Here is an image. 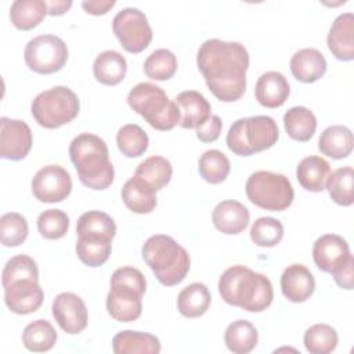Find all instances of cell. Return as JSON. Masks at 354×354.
<instances>
[{
  "label": "cell",
  "mask_w": 354,
  "mask_h": 354,
  "mask_svg": "<svg viewBox=\"0 0 354 354\" xmlns=\"http://www.w3.org/2000/svg\"><path fill=\"white\" fill-rule=\"evenodd\" d=\"M304 347L311 354H329L339 342L335 328L326 324H315L304 332Z\"/></svg>",
  "instance_id": "cell-38"
},
{
  "label": "cell",
  "mask_w": 354,
  "mask_h": 354,
  "mask_svg": "<svg viewBox=\"0 0 354 354\" xmlns=\"http://www.w3.org/2000/svg\"><path fill=\"white\" fill-rule=\"evenodd\" d=\"M353 266H354V259L351 257L346 264H343L340 268H337L332 277L337 286L342 289L351 290L354 288V277H353Z\"/></svg>",
  "instance_id": "cell-46"
},
{
  "label": "cell",
  "mask_w": 354,
  "mask_h": 354,
  "mask_svg": "<svg viewBox=\"0 0 354 354\" xmlns=\"http://www.w3.org/2000/svg\"><path fill=\"white\" fill-rule=\"evenodd\" d=\"M353 185H354V170L351 166L339 167L335 171L329 173L325 187L337 205L350 206L354 202L353 196Z\"/></svg>",
  "instance_id": "cell-35"
},
{
  "label": "cell",
  "mask_w": 354,
  "mask_h": 354,
  "mask_svg": "<svg viewBox=\"0 0 354 354\" xmlns=\"http://www.w3.org/2000/svg\"><path fill=\"white\" fill-rule=\"evenodd\" d=\"M283 225L274 217H259L250 228V239L261 248H272L281 242Z\"/></svg>",
  "instance_id": "cell-41"
},
{
  "label": "cell",
  "mask_w": 354,
  "mask_h": 354,
  "mask_svg": "<svg viewBox=\"0 0 354 354\" xmlns=\"http://www.w3.org/2000/svg\"><path fill=\"white\" fill-rule=\"evenodd\" d=\"M212 303V296L205 283L192 282L185 286L177 297L178 311L187 318H198L203 315Z\"/></svg>",
  "instance_id": "cell-29"
},
{
  "label": "cell",
  "mask_w": 354,
  "mask_h": 354,
  "mask_svg": "<svg viewBox=\"0 0 354 354\" xmlns=\"http://www.w3.org/2000/svg\"><path fill=\"white\" fill-rule=\"evenodd\" d=\"M279 137L277 122L266 115L241 118L227 133V147L239 156H250L271 148Z\"/></svg>",
  "instance_id": "cell-7"
},
{
  "label": "cell",
  "mask_w": 354,
  "mask_h": 354,
  "mask_svg": "<svg viewBox=\"0 0 354 354\" xmlns=\"http://www.w3.org/2000/svg\"><path fill=\"white\" fill-rule=\"evenodd\" d=\"M112 243L105 241H90L77 238L76 254L88 267L102 266L111 256Z\"/></svg>",
  "instance_id": "cell-43"
},
{
  "label": "cell",
  "mask_w": 354,
  "mask_h": 354,
  "mask_svg": "<svg viewBox=\"0 0 354 354\" xmlns=\"http://www.w3.org/2000/svg\"><path fill=\"white\" fill-rule=\"evenodd\" d=\"M330 173V165L321 156L310 155L301 159L296 169L299 184L311 192H321L325 189L326 178Z\"/></svg>",
  "instance_id": "cell-26"
},
{
  "label": "cell",
  "mask_w": 354,
  "mask_h": 354,
  "mask_svg": "<svg viewBox=\"0 0 354 354\" xmlns=\"http://www.w3.org/2000/svg\"><path fill=\"white\" fill-rule=\"evenodd\" d=\"M112 29L122 47L133 54L144 51L152 40L151 25L142 11L127 7L112 19Z\"/></svg>",
  "instance_id": "cell-11"
},
{
  "label": "cell",
  "mask_w": 354,
  "mask_h": 354,
  "mask_svg": "<svg viewBox=\"0 0 354 354\" xmlns=\"http://www.w3.org/2000/svg\"><path fill=\"white\" fill-rule=\"evenodd\" d=\"M196 64L209 90L220 101L232 102L245 94L249 53L243 44L209 39L199 47Z\"/></svg>",
  "instance_id": "cell-1"
},
{
  "label": "cell",
  "mask_w": 354,
  "mask_h": 354,
  "mask_svg": "<svg viewBox=\"0 0 354 354\" xmlns=\"http://www.w3.org/2000/svg\"><path fill=\"white\" fill-rule=\"evenodd\" d=\"M318 149L332 158H347L353 151V133L348 127L342 124H333L326 127L318 140Z\"/></svg>",
  "instance_id": "cell-28"
},
{
  "label": "cell",
  "mask_w": 354,
  "mask_h": 354,
  "mask_svg": "<svg viewBox=\"0 0 354 354\" xmlns=\"http://www.w3.org/2000/svg\"><path fill=\"white\" fill-rule=\"evenodd\" d=\"M174 102L180 109L178 124L184 129H198L212 116V106L199 91H181Z\"/></svg>",
  "instance_id": "cell-19"
},
{
  "label": "cell",
  "mask_w": 354,
  "mask_h": 354,
  "mask_svg": "<svg viewBox=\"0 0 354 354\" xmlns=\"http://www.w3.org/2000/svg\"><path fill=\"white\" fill-rule=\"evenodd\" d=\"M173 167L171 163L163 156H149L144 159L136 169L134 176L142 178L148 183L155 191L166 187L171 178Z\"/></svg>",
  "instance_id": "cell-33"
},
{
  "label": "cell",
  "mask_w": 354,
  "mask_h": 354,
  "mask_svg": "<svg viewBox=\"0 0 354 354\" xmlns=\"http://www.w3.org/2000/svg\"><path fill=\"white\" fill-rule=\"evenodd\" d=\"M354 15L343 12L335 18L329 33L328 47L330 53L340 61L354 59Z\"/></svg>",
  "instance_id": "cell-18"
},
{
  "label": "cell",
  "mask_w": 354,
  "mask_h": 354,
  "mask_svg": "<svg viewBox=\"0 0 354 354\" xmlns=\"http://www.w3.org/2000/svg\"><path fill=\"white\" fill-rule=\"evenodd\" d=\"M290 93L286 77L277 71L263 73L254 86V97L266 108H279L285 104Z\"/></svg>",
  "instance_id": "cell-21"
},
{
  "label": "cell",
  "mask_w": 354,
  "mask_h": 354,
  "mask_svg": "<svg viewBox=\"0 0 354 354\" xmlns=\"http://www.w3.org/2000/svg\"><path fill=\"white\" fill-rule=\"evenodd\" d=\"M177 71V58L167 48L152 51L144 61V72L152 80H169Z\"/></svg>",
  "instance_id": "cell-39"
},
{
  "label": "cell",
  "mask_w": 354,
  "mask_h": 354,
  "mask_svg": "<svg viewBox=\"0 0 354 354\" xmlns=\"http://www.w3.org/2000/svg\"><path fill=\"white\" fill-rule=\"evenodd\" d=\"M221 299L249 313H260L270 307L274 290L270 279L245 266L227 268L218 279Z\"/></svg>",
  "instance_id": "cell-2"
},
{
  "label": "cell",
  "mask_w": 354,
  "mask_h": 354,
  "mask_svg": "<svg viewBox=\"0 0 354 354\" xmlns=\"http://www.w3.org/2000/svg\"><path fill=\"white\" fill-rule=\"evenodd\" d=\"M19 278H33L39 279V270L36 261L28 254H17L11 257L1 272L3 285L19 279Z\"/></svg>",
  "instance_id": "cell-44"
},
{
  "label": "cell",
  "mask_w": 354,
  "mask_h": 354,
  "mask_svg": "<svg viewBox=\"0 0 354 354\" xmlns=\"http://www.w3.org/2000/svg\"><path fill=\"white\" fill-rule=\"evenodd\" d=\"M142 259L165 286L180 283L188 274L191 260L188 252L171 236L158 234L142 245Z\"/></svg>",
  "instance_id": "cell-4"
},
{
  "label": "cell",
  "mask_w": 354,
  "mask_h": 354,
  "mask_svg": "<svg viewBox=\"0 0 354 354\" xmlns=\"http://www.w3.org/2000/svg\"><path fill=\"white\" fill-rule=\"evenodd\" d=\"M76 234L80 239L112 242L116 234V224L109 214L100 210H90L79 217Z\"/></svg>",
  "instance_id": "cell-23"
},
{
  "label": "cell",
  "mask_w": 354,
  "mask_h": 354,
  "mask_svg": "<svg viewBox=\"0 0 354 354\" xmlns=\"http://www.w3.org/2000/svg\"><path fill=\"white\" fill-rule=\"evenodd\" d=\"M245 191L253 205L271 212L285 210L295 198V191L288 177L268 170L252 173L246 181Z\"/></svg>",
  "instance_id": "cell-8"
},
{
  "label": "cell",
  "mask_w": 354,
  "mask_h": 354,
  "mask_svg": "<svg viewBox=\"0 0 354 354\" xmlns=\"http://www.w3.org/2000/svg\"><path fill=\"white\" fill-rule=\"evenodd\" d=\"M122 199L131 212L151 213L156 206V191L140 177L129 178L122 188Z\"/></svg>",
  "instance_id": "cell-24"
},
{
  "label": "cell",
  "mask_w": 354,
  "mask_h": 354,
  "mask_svg": "<svg viewBox=\"0 0 354 354\" xmlns=\"http://www.w3.org/2000/svg\"><path fill=\"white\" fill-rule=\"evenodd\" d=\"M230 160L218 149H209L203 152L198 162V170L201 177L210 184L223 183L230 174Z\"/></svg>",
  "instance_id": "cell-36"
},
{
  "label": "cell",
  "mask_w": 354,
  "mask_h": 354,
  "mask_svg": "<svg viewBox=\"0 0 354 354\" xmlns=\"http://www.w3.org/2000/svg\"><path fill=\"white\" fill-rule=\"evenodd\" d=\"M72 191L71 174L59 165H47L41 167L32 180V192L35 198L44 203L62 202Z\"/></svg>",
  "instance_id": "cell-12"
},
{
  "label": "cell",
  "mask_w": 354,
  "mask_h": 354,
  "mask_svg": "<svg viewBox=\"0 0 354 354\" xmlns=\"http://www.w3.org/2000/svg\"><path fill=\"white\" fill-rule=\"evenodd\" d=\"M93 72L94 77L101 84L115 86L124 79L127 72V62L120 53L115 50H106L95 57Z\"/></svg>",
  "instance_id": "cell-27"
},
{
  "label": "cell",
  "mask_w": 354,
  "mask_h": 354,
  "mask_svg": "<svg viewBox=\"0 0 354 354\" xmlns=\"http://www.w3.org/2000/svg\"><path fill=\"white\" fill-rule=\"evenodd\" d=\"M3 288L6 306L15 314L35 313L43 304L44 292L39 285V279L19 278L3 285Z\"/></svg>",
  "instance_id": "cell-13"
},
{
  "label": "cell",
  "mask_w": 354,
  "mask_h": 354,
  "mask_svg": "<svg viewBox=\"0 0 354 354\" xmlns=\"http://www.w3.org/2000/svg\"><path fill=\"white\" fill-rule=\"evenodd\" d=\"M32 130L24 120L0 118V156L3 159H24L32 148Z\"/></svg>",
  "instance_id": "cell-14"
},
{
  "label": "cell",
  "mask_w": 354,
  "mask_h": 354,
  "mask_svg": "<svg viewBox=\"0 0 354 354\" xmlns=\"http://www.w3.org/2000/svg\"><path fill=\"white\" fill-rule=\"evenodd\" d=\"M351 257L348 243L340 235L325 234L314 242L313 259L315 266L324 272L333 274Z\"/></svg>",
  "instance_id": "cell-16"
},
{
  "label": "cell",
  "mask_w": 354,
  "mask_h": 354,
  "mask_svg": "<svg viewBox=\"0 0 354 354\" xmlns=\"http://www.w3.org/2000/svg\"><path fill=\"white\" fill-rule=\"evenodd\" d=\"M48 14L47 3L43 0H15L10 7L12 25L19 30H30Z\"/></svg>",
  "instance_id": "cell-30"
},
{
  "label": "cell",
  "mask_w": 354,
  "mask_h": 354,
  "mask_svg": "<svg viewBox=\"0 0 354 354\" xmlns=\"http://www.w3.org/2000/svg\"><path fill=\"white\" fill-rule=\"evenodd\" d=\"M281 289L289 301L303 303L314 293L315 279L306 266L290 264L281 275Z\"/></svg>",
  "instance_id": "cell-17"
},
{
  "label": "cell",
  "mask_w": 354,
  "mask_h": 354,
  "mask_svg": "<svg viewBox=\"0 0 354 354\" xmlns=\"http://www.w3.org/2000/svg\"><path fill=\"white\" fill-rule=\"evenodd\" d=\"M69 156L79 180L91 189H105L113 183L115 171L102 138L91 133L76 136L69 145Z\"/></svg>",
  "instance_id": "cell-3"
},
{
  "label": "cell",
  "mask_w": 354,
  "mask_h": 354,
  "mask_svg": "<svg viewBox=\"0 0 354 354\" xmlns=\"http://www.w3.org/2000/svg\"><path fill=\"white\" fill-rule=\"evenodd\" d=\"M147 281L134 267H120L111 277V289L106 296V310L119 322L136 321L142 311V295Z\"/></svg>",
  "instance_id": "cell-5"
},
{
  "label": "cell",
  "mask_w": 354,
  "mask_h": 354,
  "mask_svg": "<svg viewBox=\"0 0 354 354\" xmlns=\"http://www.w3.org/2000/svg\"><path fill=\"white\" fill-rule=\"evenodd\" d=\"M29 228L26 218L15 212H10L0 218V239L7 248L19 246L25 242Z\"/></svg>",
  "instance_id": "cell-40"
},
{
  "label": "cell",
  "mask_w": 354,
  "mask_h": 354,
  "mask_svg": "<svg viewBox=\"0 0 354 354\" xmlns=\"http://www.w3.org/2000/svg\"><path fill=\"white\" fill-rule=\"evenodd\" d=\"M24 58L30 71L50 75L61 71L66 64L68 47L55 35H40L26 43Z\"/></svg>",
  "instance_id": "cell-10"
},
{
  "label": "cell",
  "mask_w": 354,
  "mask_h": 354,
  "mask_svg": "<svg viewBox=\"0 0 354 354\" xmlns=\"http://www.w3.org/2000/svg\"><path fill=\"white\" fill-rule=\"evenodd\" d=\"M259 340L254 325L246 319H238L231 322L224 333V342L230 351L235 354L250 353Z\"/></svg>",
  "instance_id": "cell-32"
},
{
  "label": "cell",
  "mask_w": 354,
  "mask_h": 354,
  "mask_svg": "<svg viewBox=\"0 0 354 354\" xmlns=\"http://www.w3.org/2000/svg\"><path fill=\"white\" fill-rule=\"evenodd\" d=\"M127 104L156 130H171L180 123L177 104L169 100L163 88L153 83L142 82L136 84L127 95Z\"/></svg>",
  "instance_id": "cell-6"
},
{
  "label": "cell",
  "mask_w": 354,
  "mask_h": 354,
  "mask_svg": "<svg viewBox=\"0 0 354 354\" xmlns=\"http://www.w3.org/2000/svg\"><path fill=\"white\" fill-rule=\"evenodd\" d=\"M69 228V217L59 209H47L37 217V230L46 239H59Z\"/></svg>",
  "instance_id": "cell-42"
},
{
  "label": "cell",
  "mask_w": 354,
  "mask_h": 354,
  "mask_svg": "<svg viewBox=\"0 0 354 354\" xmlns=\"http://www.w3.org/2000/svg\"><path fill=\"white\" fill-rule=\"evenodd\" d=\"M223 122L217 115H212L202 126L196 129V137L202 142H213L220 137Z\"/></svg>",
  "instance_id": "cell-45"
},
{
  "label": "cell",
  "mask_w": 354,
  "mask_h": 354,
  "mask_svg": "<svg viewBox=\"0 0 354 354\" xmlns=\"http://www.w3.org/2000/svg\"><path fill=\"white\" fill-rule=\"evenodd\" d=\"M116 1L113 0H88V1H82V7L86 10V12L91 15H104L106 14Z\"/></svg>",
  "instance_id": "cell-47"
},
{
  "label": "cell",
  "mask_w": 354,
  "mask_h": 354,
  "mask_svg": "<svg viewBox=\"0 0 354 354\" xmlns=\"http://www.w3.org/2000/svg\"><path fill=\"white\" fill-rule=\"evenodd\" d=\"M148 134L134 123L124 124L116 134V144L119 151L127 158H138L148 149Z\"/></svg>",
  "instance_id": "cell-37"
},
{
  "label": "cell",
  "mask_w": 354,
  "mask_h": 354,
  "mask_svg": "<svg viewBox=\"0 0 354 354\" xmlns=\"http://www.w3.org/2000/svg\"><path fill=\"white\" fill-rule=\"evenodd\" d=\"M112 348L116 354H158L160 342L147 332L122 330L113 336Z\"/></svg>",
  "instance_id": "cell-25"
},
{
  "label": "cell",
  "mask_w": 354,
  "mask_h": 354,
  "mask_svg": "<svg viewBox=\"0 0 354 354\" xmlns=\"http://www.w3.org/2000/svg\"><path fill=\"white\" fill-rule=\"evenodd\" d=\"M57 332L46 319H36L28 324L22 332V343L29 351L44 353L54 347Z\"/></svg>",
  "instance_id": "cell-34"
},
{
  "label": "cell",
  "mask_w": 354,
  "mask_h": 354,
  "mask_svg": "<svg viewBox=\"0 0 354 354\" xmlns=\"http://www.w3.org/2000/svg\"><path fill=\"white\" fill-rule=\"evenodd\" d=\"M283 126L290 138L306 142L315 133L317 118L306 106H292L283 115Z\"/></svg>",
  "instance_id": "cell-31"
},
{
  "label": "cell",
  "mask_w": 354,
  "mask_h": 354,
  "mask_svg": "<svg viewBox=\"0 0 354 354\" xmlns=\"http://www.w3.org/2000/svg\"><path fill=\"white\" fill-rule=\"evenodd\" d=\"M53 317L59 328L69 333L76 335L86 329L88 322V313L84 301L75 293L62 292L53 301Z\"/></svg>",
  "instance_id": "cell-15"
},
{
  "label": "cell",
  "mask_w": 354,
  "mask_h": 354,
  "mask_svg": "<svg viewBox=\"0 0 354 354\" xmlns=\"http://www.w3.org/2000/svg\"><path fill=\"white\" fill-rule=\"evenodd\" d=\"M46 3H47V10L50 15H62L72 6L71 0H55V1H46Z\"/></svg>",
  "instance_id": "cell-48"
},
{
  "label": "cell",
  "mask_w": 354,
  "mask_h": 354,
  "mask_svg": "<svg viewBox=\"0 0 354 354\" xmlns=\"http://www.w3.org/2000/svg\"><path fill=\"white\" fill-rule=\"evenodd\" d=\"M292 75L301 83H314L326 72V59L317 48H301L290 58Z\"/></svg>",
  "instance_id": "cell-22"
},
{
  "label": "cell",
  "mask_w": 354,
  "mask_h": 354,
  "mask_svg": "<svg viewBox=\"0 0 354 354\" xmlns=\"http://www.w3.org/2000/svg\"><path fill=\"white\" fill-rule=\"evenodd\" d=\"M212 220L214 227L223 234L236 235L249 225L250 213L243 203L227 199L213 209Z\"/></svg>",
  "instance_id": "cell-20"
},
{
  "label": "cell",
  "mask_w": 354,
  "mask_h": 354,
  "mask_svg": "<svg viewBox=\"0 0 354 354\" xmlns=\"http://www.w3.org/2000/svg\"><path fill=\"white\" fill-rule=\"evenodd\" d=\"M32 116L46 129H57L72 122L80 109L77 95L65 86L41 91L32 101Z\"/></svg>",
  "instance_id": "cell-9"
}]
</instances>
